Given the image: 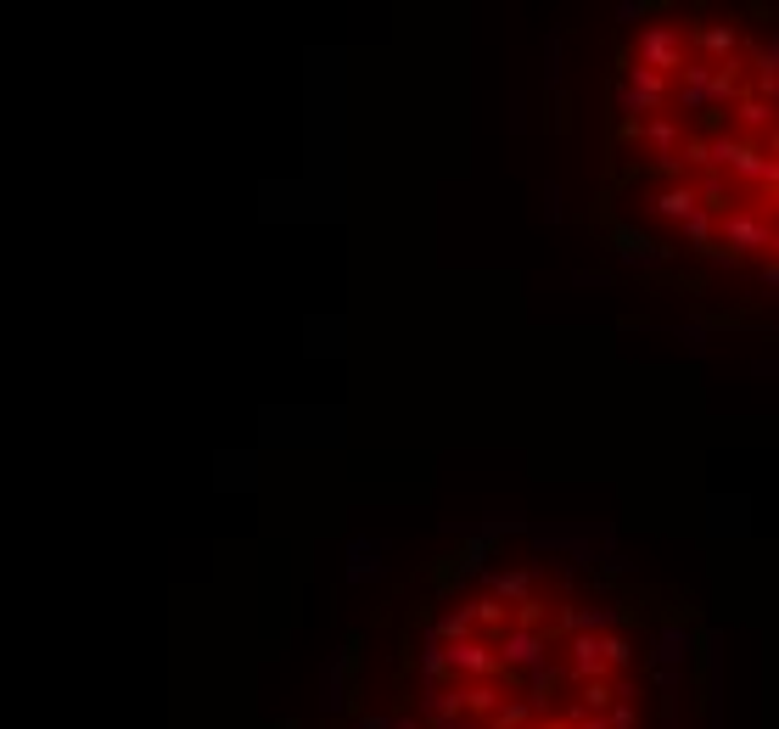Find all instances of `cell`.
<instances>
[{"instance_id": "obj_1", "label": "cell", "mask_w": 779, "mask_h": 729, "mask_svg": "<svg viewBox=\"0 0 779 729\" xmlns=\"http://www.w3.org/2000/svg\"><path fill=\"white\" fill-rule=\"evenodd\" d=\"M589 225L695 320L779 337V0H656L617 29Z\"/></svg>"}, {"instance_id": "obj_2", "label": "cell", "mask_w": 779, "mask_h": 729, "mask_svg": "<svg viewBox=\"0 0 779 729\" xmlns=\"http://www.w3.org/2000/svg\"><path fill=\"white\" fill-rule=\"evenodd\" d=\"M684 617L595 561L466 544L370 634L342 729H667Z\"/></svg>"}]
</instances>
